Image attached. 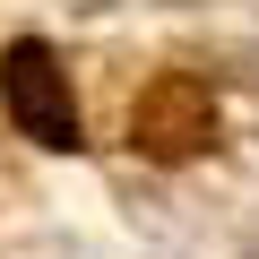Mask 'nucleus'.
Segmentation results:
<instances>
[{"label": "nucleus", "instance_id": "1", "mask_svg": "<svg viewBox=\"0 0 259 259\" xmlns=\"http://www.w3.org/2000/svg\"><path fill=\"white\" fill-rule=\"evenodd\" d=\"M0 95H9V112H18V130H26V139H44V147H69V139H78L69 87H61V69H52V52H44V44H18V52H9V69H0Z\"/></svg>", "mask_w": 259, "mask_h": 259}]
</instances>
